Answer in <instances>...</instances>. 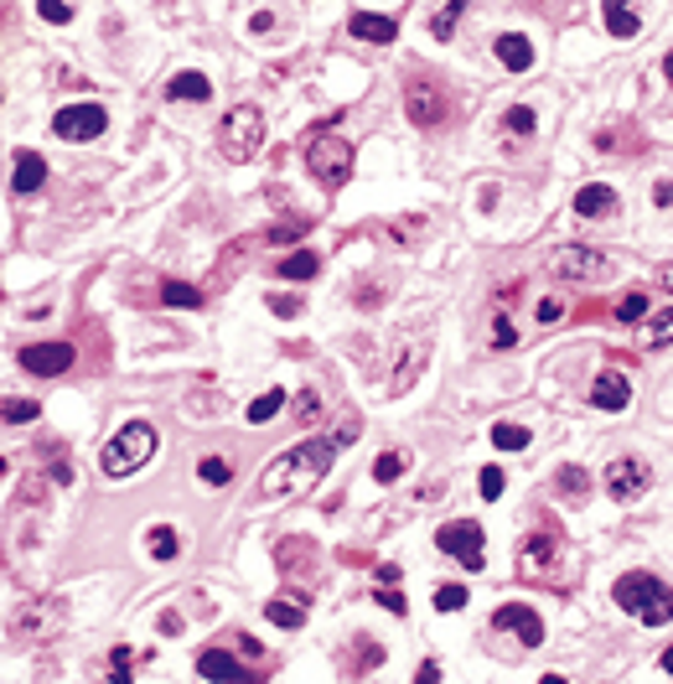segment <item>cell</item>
I'll use <instances>...</instances> for the list:
<instances>
[{
	"label": "cell",
	"mask_w": 673,
	"mask_h": 684,
	"mask_svg": "<svg viewBox=\"0 0 673 684\" xmlns=\"http://www.w3.org/2000/svg\"><path fill=\"white\" fill-rule=\"evenodd\" d=\"M161 633L177 637V633H182V617H177V612H161Z\"/></svg>",
	"instance_id": "f6af8a7d"
},
{
	"label": "cell",
	"mask_w": 673,
	"mask_h": 684,
	"mask_svg": "<svg viewBox=\"0 0 673 684\" xmlns=\"http://www.w3.org/2000/svg\"><path fill=\"white\" fill-rule=\"evenodd\" d=\"M663 669H669V674H673V648H663Z\"/></svg>",
	"instance_id": "681fc988"
},
{
	"label": "cell",
	"mask_w": 673,
	"mask_h": 684,
	"mask_svg": "<svg viewBox=\"0 0 673 684\" xmlns=\"http://www.w3.org/2000/svg\"><path fill=\"white\" fill-rule=\"evenodd\" d=\"M627 400H632V389L617 369L596 374V384H591V404H596V410H627Z\"/></svg>",
	"instance_id": "5bb4252c"
},
{
	"label": "cell",
	"mask_w": 673,
	"mask_h": 684,
	"mask_svg": "<svg viewBox=\"0 0 673 684\" xmlns=\"http://www.w3.org/2000/svg\"><path fill=\"white\" fill-rule=\"evenodd\" d=\"M378 602H384V607H389V612H394V617H404V612H410V602H404L399 591H389V586L378 591Z\"/></svg>",
	"instance_id": "ee69618b"
},
{
	"label": "cell",
	"mask_w": 673,
	"mask_h": 684,
	"mask_svg": "<svg viewBox=\"0 0 673 684\" xmlns=\"http://www.w3.org/2000/svg\"><path fill=\"white\" fill-rule=\"evenodd\" d=\"M197 477L212 482V488H223V482L233 477V462H223V456H203V462H197Z\"/></svg>",
	"instance_id": "1f68e13d"
},
{
	"label": "cell",
	"mask_w": 673,
	"mask_h": 684,
	"mask_svg": "<svg viewBox=\"0 0 673 684\" xmlns=\"http://www.w3.org/2000/svg\"><path fill=\"white\" fill-rule=\"evenodd\" d=\"M404 115H410V125H419V130H436V125H445V115H451V104H445V94L436 89V83H410L404 89Z\"/></svg>",
	"instance_id": "ba28073f"
},
{
	"label": "cell",
	"mask_w": 673,
	"mask_h": 684,
	"mask_svg": "<svg viewBox=\"0 0 673 684\" xmlns=\"http://www.w3.org/2000/svg\"><path fill=\"white\" fill-rule=\"evenodd\" d=\"M575 212H581V218H601V212H617V192L606 188V182H591V188L575 192Z\"/></svg>",
	"instance_id": "ffe728a7"
},
{
	"label": "cell",
	"mask_w": 673,
	"mask_h": 684,
	"mask_svg": "<svg viewBox=\"0 0 673 684\" xmlns=\"http://www.w3.org/2000/svg\"><path fill=\"white\" fill-rule=\"evenodd\" d=\"M404 473H410V451H384L373 462V482H399Z\"/></svg>",
	"instance_id": "cb8c5ba5"
},
{
	"label": "cell",
	"mask_w": 673,
	"mask_h": 684,
	"mask_svg": "<svg viewBox=\"0 0 673 684\" xmlns=\"http://www.w3.org/2000/svg\"><path fill=\"white\" fill-rule=\"evenodd\" d=\"M492 48H497V63H503V68H513V73H529V68H534V42H529L523 31H503Z\"/></svg>",
	"instance_id": "e0dca14e"
},
{
	"label": "cell",
	"mask_w": 673,
	"mask_h": 684,
	"mask_svg": "<svg viewBox=\"0 0 673 684\" xmlns=\"http://www.w3.org/2000/svg\"><path fill=\"white\" fill-rule=\"evenodd\" d=\"M264 617H270L275 628H285V633H296V628L306 622V612L296 607V602H270V607H264Z\"/></svg>",
	"instance_id": "83f0119b"
},
{
	"label": "cell",
	"mask_w": 673,
	"mask_h": 684,
	"mask_svg": "<svg viewBox=\"0 0 673 684\" xmlns=\"http://www.w3.org/2000/svg\"><path fill=\"white\" fill-rule=\"evenodd\" d=\"M673 343V311H658L643 322V348H669Z\"/></svg>",
	"instance_id": "d4e9b609"
},
{
	"label": "cell",
	"mask_w": 673,
	"mask_h": 684,
	"mask_svg": "<svg viewBox=\"0 0 673 684\" xmlns=\"http://www.w3.org/2000/svg\"><path fill=\"white\" fill-rule=\"evenodd\" d=\"M559 488H565V493H575V498H585L591 493V477L581 473V467H559V477H555Z\"/></svg>",
	"instance_id": "74e56055"
},
{
	"label": "cell",
	"mask_w": 673,
	"mask_h": 684,
	"mask_svg": "<svg viewBox=\"0 0 673 684\" xmlns=\"http://www.w3.org/2000/svg\"><path fill=\"white\" fill-rule=\"evenodd\" d=\"M104 125H109V115L99 104H68V109H57V119H52L57 141H99Z\"/></svg>",
	"instance_id": "9c48e42d"
},
{
	"label": "cell",
	"mask_w": 673,
	"mask_h": 684,
	"mask_svg": "<svg viewBox=\"0 0 673 684\" xmlns=\"http://www.w3.org/2000/svg\"><path fill=\"white\" fill-rule=\"evenodd\" d=\"M648 462H637V456H617L611 467H606V493L617 498V503H632V498H643L648 493Z\"/></svg>",
	"instance_id": "30bf717a"
},
{
	"label": "cell",
	"mask_w": 673,
	"mask_h": 684,
	"mask_svg": "<svg viewBox=\"0 0 673 684\" xmlns=\"http://www.w3.org/2000/svg\"><path fill=\"white\" fill-rule=\"evenodd\" d=\"M555 275L559 281H606L611 275V260H606L601 249H585V244H565L555 255Z\"/></svg>",
	"instance_id": "52a82bcc"
},
{
	"label": "cell",
	"mask_w": 673,
	"mask_h": 684,
	"mask_svg": "<svg viewBox=\"0 0 673 684\" xmlns=\"http://www.w3.org/2000/svg\"><path fill=\"white\" fill-rule=\"evenodd\" d=\"M419 363H425V348H410V358H404V363H399V374H394V384H389V389H410V384H415V374H419Z\"/></svg>",
	"instance_id": "d6a6232c"
},
{
	"label": "cell",
	"mask_w": 673,
	"mask_h": 684,
	"mask_svg": "<svg viewBox=\"0 0 673 684\" xmlns=\"http://www.w3.org/2000/svg\"><path fill=\"white\" fill-rule=\"evenodd\" d=\"M559 317V301H539V322H555Z\"/></svg>",
	"instance_id": "7dc6e473"
},
{
	"label": "cell",
	"mask_w": 673,
	"mask_h": 684,
	"mask_svg": "<svg viewBox=\"0 0 673 684\" xmlns=\"http://www.w3.org/2000/svg\"><path fill=\"white\" fill-rule=\"evenodd\" d=\"M270 311L275 317H296L301 311V296H270Z\"/></svg>",
	"instance_id": "7bdbcfd3"
},
{
	"label": "cell",
	"mask_w": 673,
	"mask_h": 684,
	"mask_svg": "<svg viewBox=\"0 0 673 684\" xmlns=\"http://www.w3.org/2000/svg\"><path fill=\"white\" fill-rule=\"evenodd\" d=\"M259 31V37H264V31H270V26H275V16H270V11H255V22H249Z\"/></svg>",
	"instance_id": "bcb514c9"
},
{
	"label": "cell",
	"mask_w": 673,
	"mask_h": 684,
	"mask_svg": "<svg viewBox=\"0 0 673 684\" xmlns=\"http://www.w3.org/2000/svg\"><path fill=\"white\" fill-rule=\"evenodd\" d=\"M488 534H482V524L471 519H456V524H441V534H436V544H441V555H456L466 570H482V560H488Z\"/></svg>",
	"instance_id": "8992f818"
},
{
	"label": "cell",
	"mask_w": 673,
	"mask_h": 684,
	"mask_svg": "<svg viewBox=\"0 0 673 684\" xmlns=\"http://www.w3.org/2000/svg\"><path fill=\"white\" fill-rule=\"evenodd\" d=\"M306 166H311V177H316L322 188H342L352 177V145L342 141V135L322 130V135L306 141Z\"/></svg>",
	"instance_id": "5b68a950"
},
{
	"label": "cell",
	"mask_w": 673,
	"mask_h": 684,
	"mask_svg": "<svg viewBox=\"0 0 673 684\" xmlns=\"http://www.w3.org/2000/svg\"><path fill=\"white\" fill-rule=\"evenodd\" d=\"M513 343H518L513 322H508V317H497V322H492V348H513Z\"/></svg>",
	"instance_id": "60d3db41"
},
{
	"label": "cell",
	"mask_w": 673,
	"mask_h": 684,
	"mask_svg": "<svg viewBox=\"0 0 673 684\" xmlns=\"http://www.w3.org/2000/svg\"><path fill=\"white\" fill-rule=\"evenodd\" d=\"M296 410H301V421H316V415H322V395H316V389H301Z\"/></svg>",
	"instance_id": "b9f144b4"
},
{
	"label": "cell",
	"mask_w": 673,
	"mask_h": 684,
	"mask_svg": "<svg viewBox=\"0 0 673 684\" xmlns=\"http://www.w3.org/2000/svg\"><path fill=\"white\" fill-rule=\"evenodd\" d=\"M492 628H503V633H518V637H523V648H539V643H544V622H539V612H534V607H523V602H508V607H497Z\"/></svg>",
	"instance_id": "7c38bea8"
},
{
	"label": "cell",
	"mask_w": 673,
	"mask_h": 684,
	"mask_svg": "<svg viewBox=\"0 0 673 684\" xmlns=\"http://www.w3.org/2000/svg\"><path fill=\"white\" fill-rule=\"evenodd\" d=\"M466 607V586H441L436 591V612H462Z\"/></svg>",
	"instance_id": "f35d334b"
},
{
	"label": "cell",
	"mask_w": 673,
	"mask_h": 684,
	"mask_svg": "<svg viewBox=\"0 0 673 684\" xmlns=\"http://www.w3.org/2000/svg\"><path fill=\"white\" fill-rule=\"evenodd\" d=\"M611 596H617L622 612H632L637 622H648V628L673 622V591L663 586L658 576H648V570H627V576L611 586Z\"/></svg>",
	"instance_id": "7a4b0ae2"
},
{
	"label": "cell",
	"mask_w": 673,
	"mask_h": 684,
	"mask_svg": "<svg viewBox=\"0 0 673 684\" xmlns=\"http://www.w3.org/2000/svg\"><path fill=\"white\" fill-rule=\"evenodd\" d=\"M197 674H203V680H233V684L259 680V674H249V669L233 659V654H223V648H208V654L197 659Z\"/></svg>",
	"instance_id": "2e32d148"
},
{
	"label": "cell",
	"mask_w": 673,
	"mask_h": 684,
	"mask_svg": "<svg viewBox=\"0 0 673 684\" xmlns=\"http://www.w3.org/2000/svg\"><path fill=\"white\" fill-rule=\"evenodd\" d=\"M166 94L171 99H192V104H203V99H212V83H208V73H177L171 83H166Z\"/></svg>",
	"instance_id": "44dd1931"
},
{
	"label": "cell",
	"mask_w": 673,
	"mask_h": 684,
	"mask_svg": "<svg viewBox=\"0 0 673 684\" xmlns=\"http://www.w3.org/2000/svg\"><path fill=\"white\" fill-rule=\"evenodd\" d=\"M348 31L358 37V42H373V48H389L399 37V22L394 16H373V11H352Z\"/></svg>",
	"instance_id": "4fadbf2b"
},
{
	"label": "cell",
	"mask_w": 673,
	"mask_h": 684,
	"mask_svg": "<svg viewBox=\"0 0 673 684\" xmlns=\"http://www.w3.org/2000/svg\"><path fill=\"white\" fill-rule=\"evenodd\" d=\"M466 5H471V0H445V11L436 16V22H430V31H436L441 42H451V31H456V22H462Z\"/></svg>",
	"instance_id": "4dcf8cb0"
},
{
	"label": "cell",
	"mask_w": 673,
	"mask_h": 684,
	"mask_svg": "<svg viewBox=\"0 0 673 684\" xmlns=\"http://www.w3.org/2000/svg\"><path fill=\"white\" fill-rule=\"evenodd\" d=\"M555 550H559V540L549 534V529H539V534H529V540L518 544V566L529 570V576H539V570H549Z\"/></svg>",
	"instance_id": "9a60e30c"
},
{
	"label": "cell",
	"mask_w": 673,
	"mask_h": 684,
	"mask_svg": "<svg viewBox=\"0 0 673 684\" xmlns=\"http://www.w3.org/2000/svg\"><path fill=\"white\" fill-rule=\"evenodd\" d=\"M280 410H285V389H270V395H259V400L249 404V415H244V421H249V425H270Z\"/></svg>",
	"instance_id": "484cf974"
},
{
	"label": "cell",
	"mask_w": 673,
	"mask_h": 684,
	"mask_svg": "<svg viewBox=\"0 0 673 684\" xmlns=\"http://www.w3.org/2000/svg\"><path fill=\"white\" fill-rule=\"evenodd\" d=\"M306 560H311V544H301V540L280 544V566H285V570H301Z\"/></svg>",
	"instance_id": "e575fe53"
},
{
	"label": "cell",
	"mask_w": 673,
	"mask_h": 684,
	"mask_svg": "<svg viewBox=\"0 0 673 684\" xmlns=\"http://www.w3.org/2000/svg\"><path fill=\"white\" fill-rule=\"evenodd\" d=\"M156 447H161L156 425H151V421H130V425H119V436L104 447L99 467H104L109 477H130V473H140V467L156 456Z\"/></svg>",
	"instance_id": "3957f363"
},
{
	"label": "cell",
	"mask_w": 673,
	"mask_h": 684,
	"mask_svg": "<svg viewBox=\"0 0 673 684\" xmlns=\"http://www.w3.org/2000/svg\"><path fill=\"white\" fill-rule=\"evenodd\" d=\"M503 125H508L513 135H534V109L529 104H513L508 115H503Z\"/></svg>",
	"instance_id": "836d02e7"
},
{
	"label": "cell",
	"mask_w": 673,
	"mask_h": 684,
	"mask_svg": "<svg viewBox=\"0 0 673 684\" xmlns=\"http://www.w3.org/2000/svg\"><path fill=\"white\" fill-rule=\"evenodd\" d=\"M161 301L166 307H203V291H197V285H182V281H166Z\"/></svg>",
	"instance_id": "f1b7e54d"
},
{
	"label": "cell",
	"mask_w": 673,
	"mask_h": 684,
	"mask_svg": "<svg viewBox=\"0 0 673 684\" xmlns=\"http://www.w3.org/2000/svg\"><path fill=\"white\" fill-rule=\"evenodd\" d=\"M477 488H482V498H503V467H482Z\"/></svg>",
	"instance_id": "ab89813d"
},
{
	"label": "cell",
	"mask_w": 673,
	"mask_h": 684,
	"mask_svg": "<svg viewBox=\"0 0 673 684\" xmlns=\"http://www.w3.org/2000/svg\"><path fill=\"white\" fill-rule=\"evenodd\" d=\"M337 462V441H296L290 451H280L275 462L259 473V498H296L311 493Z\"/></svg>",
	"instance_id": "6da1fadb"
},
{
	"label": "cell",
	"mask_w": 673,
	"mask_h": 684,
	"mask_svg": "<svg viewBox=\"0 0 673 684\" xmlns=\"http://www.w3.org/2000/svg\"><path fill=\"white\" fill-rule=\"evenodd\" d=\"M259 145H264V115H259L255 104H238V109H229V115H223V125H218V151H223V162H233V166L255 162Z\"/></svg>",
	"instance_id": "277c9868"
},
{
	"label": "cell",
	"mask_w": 673,
	"mask_h": 684,
	"mask_svg": "<svg viewBox=\"0 0 673 684\" xmlns=\"http://www.w3.org/2000/svg\"><path fill=\"white\" fill-rule=\"evenodd\" d=\"M492 447H497V451H523V447H529V430H523V425H513V421H497V425H492Z\"/></svg>",
	"instance_id": "4316f807"
},
{
	"label": "cell",
	"mask_w": 673,
	"mask_h": 684,
	"mask_svg": "<svg viewBox=\"0 0 673 684\" xmlns=\"http://www.w3.org/2000/svg\"><path fill=\"white\" fill-rule=\"evenodd\" d=\"M658 208H673V182H663V188H658Z\"/></svg>",
	"instance_id": "c3c4849f"
},
{
	"label": "cell",
	"mask_w": 673,
	"mask_h": 684,
	"mask_svg": "<svg viewBox=\"0 0 673 684\" xmlns=\"http://www.w3.org/2000/svg\"><path fill=\"white\" fill-rule=\"evenodd\" d=\"M42 182H47V162L37 156V151H22L16 166H11V192L26 197V192H42Z\"/></svg>",
	"instance_id": "ac0fdd59"
},
{
	"label": "cell",
	"mask_w": 673,
	"mask_h": 684,
	"mask_svg": "<svg viewBox=\"0 0 673 684\" xmlns=\"http://www.w3.org/2000/svg\"><path fill=\"white\" fill-rule=\"evenodd\" d=\"M316 249H296V255H285V260H280V275H285V281H311V275H316Z\"/></svg>",
	"instance_id": "603a6c76"
},
{
	"label": "cell",
	"mask_w": 673,
	"mask_h": 684,
	"mask_svg": "<svg viewBox=\"0 0 673 684\" xmlns=\"http://www.w3.org/2000/svg\"><path fill=\"white\" fill-rule=\"evenodd\" d=\"M145 544H151L156 560H177V555H182V534H177L171 524H156V529L145 534Z\"/></svg>",
	"instance_id": "7402d4cb"
},
{
	"label": "cell",
	"mask_w": 673,
	"mask_h": 684,
	"mask_svg": "<svg viewBox=\"0 0 673 684\" xmlns=\"http://www.w3.org/2000/svg\"><path fill=\"white\" fill-rule=\"evenodd\" d=\"M601 16H606V31H611V37H637V31H643L632 0H601Z\"/></svg>",
	"instance_id": "d6986e66"
},
{
	"label": "cell",
	"mask_w": 673,
	"mask_h": 684,
	"mask_svg": "<svg viewBox=\"0 0 673 684\" xmlns=\"http://www.w3.org/2000/svg\"><path fill=\"white\" fill-rule=\"evenodd\" d=\"M37 16L52 22V26H68L73 22V5H68V0H37Z\"/></svg>",
	"instance_id": "d590c367"
},
{
	"label": "cell",
	"mask_w": 673,
	"mask_h": 684,
	"mask_svg": "<svg viewBox=\"0 0 673 684\" xmlns=\"http://www.w3.org/2000/svg\"><path fill=\"white\" fill-rule=\"evenodd\" d=\"M663 73H669V78H673V52H669V57H663Z\"/></svg>",
	"instance_id": "f907efd6"
},
{
	"label": "cell",
	"mask_w": 673,
	"mask_h": 684,
	"mask_svg": "<svg viewBox=\"0 0 673 684\" xmlns=\"http://www.w3.org/2000/svg\"><path fill=\"white\" fill-rule=\"evenodd\" d=\"M643 311H648V291H632V296L617 301V322H637Z\"/></svg>",
	"instance_id": "8d00e7d4"
},
{
	"label": "cell",
	"mask_w": 673,
	"mask_h": 684,
	"mask_svg": "<svg viewBox=\"0 0 673 684\" xmlns=\"http://www.w3.org/2000/svg\"><path fill=\"white\" fill-rule=\"evenodd\" d=\"M26 374H42V378H57L73 369V343H26L22 353H16Z\"/></svg>",
	"instance_id": "8fae6325"
},
{
	"label": "cell",
	"mask_w": 673,
	"mask_h": 684,
	"mask_svg": "<svg viewBox=\"0 0 673 684\" xmlns=\"http://www.w3.org/2000/svg\"><path fill=\"white\" fill-rule=\"evenodd\" d=\"M37 415H42V404H37V400H5V404H0V421H5V425H31Z\"/></svg>",
	"instance_id": "f546056e"
}]
</instances>
